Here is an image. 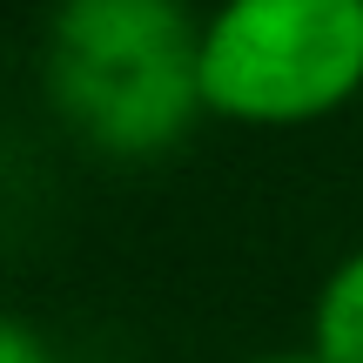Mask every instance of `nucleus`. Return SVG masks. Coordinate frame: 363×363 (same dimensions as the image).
I'll return each mask as SVG.
<instances>
[{
    "label": "nucleus",
    "instance_id": "1",
    "mask_svg": "<svg viewBox=\"0 0 363 363\" xmlns=\"http://www.w3.org/2000/svg\"><path fill=\"white\" fill-rule=\"evenodd\" d=\"M48 88L88 142L148 155L202 108V34L182 0H61Z\"/></svg>",
    "mask_w": 363,
    "mask_h": 363
},
{
    "label": "nucleus",
    "instance_id": "2",
    "mask_svg": "<svg viewBox=\"0 0 363 363\" xmlns=\"http://www.w3.org/2000/svg\"><path fill=\"white\" fill-rule=\"evenodd\" d=\"M363 88V0H222L202 27V108L289 128Z\"/></svg>",
    "mask_w": 363,
    "mask_h": 363
},
{
    "label": "nucleus",
    "instance_id": "3",
    "mask_svg": "<svg viewBox=\"0 0 363 363\" xmlns=\"http://www.w3.org/2000/svg\"><path fill=\"white\" fill-rule=\"evenodd\" d=\"M316 357L323 363H363V256L337 262V276L316 296Z\"/></svg>",
    "mask_w": 363,
    "mask_h": 363
},
{
    "label": "nucleus",
    "instance_id": "4",
    "mask_svg": "<svg viewBox=\"0 0 363 363\" xmlns=\"http://www.w3.org/2000/svg\"><path fill=\"white\" fill-rule=\"evenodd\" d=\"M0 363H54V357H48V343H40L27 323L0 316Z\"/></svg>",
    "mask_w": 363,
    "mask_h": 363
},
{
    "label": "nucleus",
    "instance_id": "5",
    "mask_svg": "<svg viewBox=\"0 0 363 363\" xmlns=\"http://www.w3.org/2000/svg\"><path fill=\"white\" fill-rule=\"evenodd\" d=\"M262 363H323V357H316V350H310V357H262Z\"/></svg>",
    "mask_w": 363,
    "mask_h": 363
}]
</instances>
